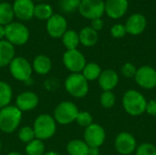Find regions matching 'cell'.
<instances>
[{"instance_id": "cell-13", "label": "cell", "mask_w": 156, "mask_h": 155, "mask_svg": "<svg viewBox=\"0 0 156 155\" xmlns=\"http://www.w3.org/2000/svg\"><path fill=\"white\" fill-rule=\"evenodd\" d=\"M68 24L64 16L59 14L52 15L47 20V31L52 37H61L67 31Z\"/></svg>"}, {"instance_id": "cell-20", "label": "cell", "mask_w": 156, "mask_h": 155, "mask_svg": "<svg viewBox=\"0 0 156 155\" xmlns=\"http://www.w3.org/2000/svg\"><path fill=\"white\" fill-rule=\"evenodd\" d=\"M79 37H80V42L85 47L94 46L99 39L98 32L93 28H91L90 26H86L82 28L79 34Z\"/></svg>"}, {"instance_id": "cell-19", "label": "cell", "mask_w": 156, "mask_h": 155, "mask_svg": "<svg viewBox=\"0 0 156 155\" xmlns=\"http://www.w3.org/2000/svg\"><path fill=\"white\" fill-rule=\"evenodd\" d=\"M14 56V46L7 40H0V67H5L10 64Z\"/></svg>"}, {"instance_id": "cell-25", "label": "cell", "mask_w": 156, "mask_h": 155, "mask_svg": "<svg viewBox=\"0 0 156 155\" xmlns=\"http://www.w3.org/2000/svg\"><path fill=\"white\" fill-rule=\"evenodd\" d=\"M101 74V67L96 63H89L86 64L82 70V75L87 80H95L99 79Z\"/></svg>"}, {"instance_id": "cell-6", "label": "cell", "mask_w": 156, "mask_h": 155, "mask_svg": "<svg viewBox=\"0 0 156 155\" xmlns=\"http://www.w3.org/2000/svg\"><path fill=\"white\" fill-rule=\"evenodd\" d=\"M79 11L88 19L101 18L105 13V2L103 0H81Z\"/></svg>"}, {"instance_id": "cell-31", "label": "cell", "mask_w": 156, "mask_h": 155, "mask_svg": "<svg viewBox=\"0 0 156 155\" xmlns=\"http://www.w3.org/2000/svg\"><path fill=\"white\" fill-rule=\"evenodd\" d=\"M136 155H156V147L148 143H142L136 148Z\"/></svg>"}, {"instance_id": "cell-32", "label": "cell", "mask_w": 156, "mask_h": 155, "mask_svg": "<svg viewBox=\"0 0 156 155\" xmlns=\"http://www.w3.org/2000/svg\"><path fill=\"white\" fill-rule=\"evenodd\" d=\"M18 137L24 143H30L31 141L34 140L36 136L33 129H31L30 127H24L19 131Z\"/></svg>"}, {"instance_id": "cell-30", "label": "cell", "mask_w": 156, "mask_h": 155, "mask_svg": "<svg viewBox=\"0 0 156 155\" xmlns=\"http://www.w3.org/2000/svg\"><path fill=\"white\" fill-rule=\"evenodd\" d=\"M115 95L113 92H112V90L110 91H104L100 99L101 104L102 105V107L106 108V109H110L112 107L114 106L115 104Z\"/></svg>"}, {"instance_id": "cell-28", "label": "cell", "mask_w": 156, "mask_h": 155, "mask_svg": "<svg viewBox=\"0 0 156 155\" xmlns=\"http://www.w3.org/2000/svg\"><path fill=\"white\" fill-rule=\"evenodd\" d=\"M45 151L44 143L41 140H33L30 143H28L26 152L27 155H43Z\"/></svg>"}, {"instance_id": "cell-10", "label": "cell", "mask_w": 156, "mask_h": 155, "mask_svg": "<svg viewBox=\"0 0 156 155\" xmlns=\"http://www.w3.org/2000/svg\"><path fill=\"white\" fill-rule=\"evenodd\" d=\"M63 63L73 73H79L86 66V59L81 52L77 49L68 50L63 55Z\"/></svg>"}, {"instance_id": "cell-41", "label": "cell", "mask_w": 156, "mask_h": 155, "mask_svg": "<svg viewBox=\"0 0 156 155\" xmlns=\"http://www.w3.org/2000/svg\"><path fill=\"white\" fill-rule=\"evenodd\" d=\"M7 155H21L20 153H10L9 154Z\"/></svg>"}, {"instance_id": "cell-5", "label": "cell", "mask_w": 156, "mask_h": 155, "mask_svg": "<svg viewBox=\"0 0 156 155\" xmlns=\"http://www.w3.org/2000/svg\"><path fill=\"white\" fill-rule=\"evenodd\" d=\"M66 90L76 98H82L89 91L88 80L80 73H73L66 79Z\"/></svg>"}, {"instance_id": "cell-4", "label": "cell", "mask_w": 156, "mask_h": 155, "mask_svg": "<svg viewBox=\"0 0 156 155\" xmlns=\"http://www.w3.org/2000/svg\"><path fill=\"white\" fill-rule=\"evenodd\" d=\"M35 136L38 140H46L53 136L56 132V124L53 118L48 114L40 115L34 123Z\"/></svg>"}, {"instance_id": "cell-33", "label": "cell", "mask_w": 156, "mask_h": 155, "mask_svg": "<svg viewBox=\"0 0 156 155\" xmlns=\"http://www.w3.org/2000/svg\"><path fill=\"white\" fill-rule=\"evenodd\" d=\"M76 121H77L79 125L87 128V127H89L90 125L92 124V116L87 111L79 112Z\"/></svg>"}, {"instance_id": "cell-39", "label": "cell", "mask_w": 156, "mask_h": 155, "mask_svg": "<svg viewBox=\"0 0 156 155\" xmlns=\"http://www.w3.org/2000/svg\"><path fill=\"white\" fill-rule=\"evenodd\" d=\"M5 26L0 25V39H2L5 37Z\"/></svg>"}, {"instance_id": "cell-7", "label": "cell", "mask_w": 156, "mask_h": 155, "mask_svg": "<svg viewBox=\"0 0 156 155\" xmlns=\"http://www.w3.org/2000/svg\"><path fill=\"white\" fill-rule=\"evenodd\" d=\"M77 106L70 101L61 102L55 110L54 115L56 121L60 124H69L76 121L79 114Z\"/></svg>"}, {"instance_id": "cell-11", "label": "cell", "mask_w": 156, "mask_h": 155, "mask_svg": "<svg viewBox=\"0 0 156 155\" xmlns=\"http://www.w3.org/2000/svg\"><path fill=\"white\" fill-rule=\"evenodd\" d=\"M116 151L122 155L132 154L137 148L135 138L127 132L119 133L114 142Z\"/></svg>"}, {"instance_id": "cell-15", "label": "cell", "mask_w": 156, "mask_h": 155, "mask_svg": "<svg viewBox=\"0 0 156 155\" xmlns=\"http://www.w3.org/2000/svg\"><path fill=\"white\" fill-rule=\"evenodd\" d=\"M129 7L128 0H107L105 2V13L113 19L122 17Z\"/></svg>"}, {"instance_id": "cell-18", "label": "cell", "mask_w": 156, "mask_h": 155, "mask_svg": "<svg viewBox=\"0 0 156 155\" xmlns=\"http://www.w3.org/2000/svg\"><path fill=\"white\" fill-rule=\"evenodd\" d=\"M38 103L37 96L30 91L21 93L16 99V108L19 111H30L37 107Z\"/></svg>"}, {"instance_id": "cell-42", "label": "cell", "mask_w": 156, "mask_h": 155, "mask_svg": "<svg viewBox=\"0 0 156 155\" xmlns=\"http://www.w3.org/2000/svg\"><path fill=\"white\" fill-rule=\"evenodd\" d=\"M0 150H1V143H0Z\"/></svg>"}, {"instance_id": "cell-1", "label": "cell", "mask_w": 156, "mask_h": 155, "mask_svg": "<svg viewBox=\"0 0 156 155\" xmlns=\"http://www.w3.org/2000/svg\"><path fill=\"white\" fill-rule=\"evenodd\" d=\"M147 101L143 94L135 90H127L122 98V106L125 111L132 116H139L145 112Z\"/></svg>"}, {"instance_id": "cell-12", "label": "cell", "mask_w": 156, "mask_h": 155, "mask_svg": "<svg viewBox=\"0 0 156 155\" xmlns=\"http://www.w3.org/2000/svg\"><path fill=\"white\" fill-rule=\"evenodd\" d=\"M105 131L104 129L96 123H92L86 128L84 132V140L89 147H100L105 141Z\"/></svg>"}, {"instance_id": "cell-14", "label": "cell", "mask_w": 156, "mask_h": 155, "mask_svg": "<svg viewBox=\"0 0 156 155\" xmlns=\"http://www.w3.org/2000/svg\"><path fill=\"white\" fill-rule=\"evenodd\" d=\"M15 16L20 20H29L34 16L35 5L32 0H15L13 4Z\"/></svg>"}, {"instance_id": "cell-29", "label": "cell", "mask_w": 156, "mask_h": 155, "mask_svg": "<svg viewBox=\"0 0 156 155\" xmlns=\"http://www.w3.org/2000/svg\"><path fill=\"white\" fill-rule=\"evenodd\" d=\"M81 0H60L59 5L63 12L72 13L76 9H79Z\"/></svg>"}, {"instance_id": "cell-40", "label": "cell", "mask_w": 156, "mask_h": 155, "mask_svg": "<svg viewBox=\"0 0 156 155\" xmlns=\"http://www.w3.org/2000/svg\"><path fill=\"white\" fill-rule=\"evenodd\" d=\"M43 155H59L58 153H54V152H50V153H46V154H43Z\"/></svg>"}, {"instance_id": "cell-16", "label": "cell", "mask_w": 156, "mask_h": 155, "mask_svg": "<svg viewBox=\"0 0 156 155\" xmlns=\"http://www.w3.org/2000/svg\"><path fill=\"white\" fill-rule=\"evenodd\" d=\"M146 25L147 21L144 16L142 14H133L130 16L124 26L126 27L127 33L133 36H137L144 31Z\"/></svg>"}, {"instance_id": "cell-34", "label": "cell", "mask_w": 156, "mask_h": 155, "mask_svg": "<svg viewBox=\"0 0 156 155\" xmlns=\"http://www.w3.org/2000/svg\"><path fill=\"white\" fill-rule=\"evenodd\" d=\"M111 34L113 37L115 38H121L123 37L126 34V27L122 24H115L112 28H111Z\"/></svg>"}, {"instance_id": "cell-26", "label": "cell", "mask_w": 156, "mask_h": 155, "mask_svg": "<svg viewBox=\"0 0 156 155\" xmlns=\"http://www.w3.org/2000/svg\"><path fill=\"white\" fill-rule=\"evenodd\" d=\"M53 15V9L48 4H39L35 5L34 16L39 20H48Z\"/></svg>"}, {"instance_id": "cell-36", "label": "cell", "mask_w": 156, "mask_h": 155, "mask_svg": "<svg viewBox=\"0 0 156 155\" xmlns=\"http://www.w3.org/2000/svg\"><path fill=\"white\" fill-rule=\"evenodd\" d=\"M145 112H147L151 116H156V100H152L147 102Z\"/></svg>"}, {"instance_id": "cell-2", "label": "cell", "mask_w": 156, "mask_h": 155, "mask_svg": "<svg viewBox=\"0 0 156 155\" xmlns=\"http://www.w3.org/2000/svg\"><path fill=\"white\" fill-rule=\"evenodd\" d=\"M21 120V111L14 106H6L0 111V130L10 133L18 126Z\"/></svg>"}, {"instance_id": "cell-24", "label": "cell", "mask_w": 156, "mask_h": 155, "mask_svg": "<svg viewBox=\"0 0 156 155\" xmlns=\"http://www.w3.org/2000/svg\"><path fill=\"white\" fill-rule=\"evenodd\" d=\"M62 42L68 50L76 49L80 44L79 34L74 30H68L62 36Z\"/></svg>"}, {"instance_id": "cell-38", "label": "cell", "mask_w": 156, "mask_h": 155, "mask_svg": "<svg viewBox=\"0 0 156 155\" xmlns=\"http://www.w3.org/2000/svg\"><path fill=\"white\" fill-rule=\"evenodd\" d=\"M88 155H100V150L98 147H89Z\"/></svg>"}, {"instance_id": "cell-37", "label": "cell", "mask_w": 156, "mask_h": 155, "mask_svg": "<svg viewBox=\"0 0 156 155\" xmlns=\"http://www.w3.org/2000/svg\"><path fill=\"white\" fill-rule=\"evenodd\" d=\"M103 25H104V23H103V20L101 18H95V19L91 20V26L90 27L96 31H99V30L102 29Z\"/></svg>"}, {"instance_id": "cell-35", "label": "cell", "mask_w": 156, "mask_h": 155, "mask_svg": "<svg viewBox=\"0 0 156 155\" xmlns=\"http://www.w3.org/2000/svg\"><path fill=\"white\" fill-rule=\"evenodd\" d=\"M136 71H137V69L135 68V66L132 63H129V62L125 63L122 67V74L125 78H134Z\"/></svg>"}, {"instance_id": "cell-22", "label": "cell", "mask_w": 156, "mask_h": 155, "mask_svg": "<svg viewBox=\"0 0 156 155\" xmlns=\"http://www.w3.org/2000/svg\"><path fill=\"white\" fill-rule=\"evenodd\" d=\"M67 150L69 155H88L89 146L83 141L73 140L69 143Z\"/></svg>"}, {"instance_id": "cell-23", "label": "cell", "mask_w": 156, "mask_h": 155, "mask_svg": "<svg viewBox=\"0 0 156 155\" xmlns=\"http://www.w3.org/2000/svg\"><path fill=\"white\" fill-rule=\"evenodd\" d=\"M14 16L13 6L9 3H0V25L5 26L12 23Z\"/></svg>"}, {"instance_id": "cell-17", "label": "cell", "mask_w": 156, "mask_h": 155, "mask_svg": "<svg viewBox=\"0 0 156 155\" xmlns=\"http://www.w3.org/2000/svg\"><path fill=\"white\" fill-rule=\"evenodd\" d=\"M119 81L118 74L112 69H106L99 77L100 87L104 91H110L116 87Z\"/></svg>"}, {"instance_id": "cell-27", "label": "cell", "mask_w": 156, "mask_h": 155, "mask_svg": "<svg viewBox=\"0 0 156 155\" xmlns=\"http://www.w3.org/2000/svg\"><path fill=\"white\" fill-rule=\"evenodd\" d=\"M12 98V90L8 84L0 81V108H5L10 102Z\"/></svg>"}, {"instance_id": "cell-21", "label": "cell", "mask_w": 156, "mask_h": 155, "mask_svg": "<svg viewBox=\"0 0 156 155\" xmlns=\"http://www.w3.org/2000/svg\"><path fill=\"white\" fill-rule=\"evenodd\" d=\"M33 68L35 71L40 75L47 74L51 69V61L47 56L39 55L35 58L33 62Z\"/></svg>"}, {"instance_id": "cell-8", "label": "cell", "mask_w": 156, "mask_h": 155, "mask_svg": "<svg viewBox=\"0 0 156 155\" xmlns=\"http://www.w3.org/2000/svg\"><path fill=\"white\" fill-rule=\"evenodd\" d=\"M10 72L15 79L21 81H26L29 79L32 73V69L29 62L25 58L17 57L14 58L10 62Z\"/></svg>"}, {"instance_id": "cell-9", "label": "cell", "mask_w": 156, "mask_h": 155, "mask_svg": "<svg viewBox=\"0 0 156 155\" xmlns=\"http://www.w3.org/2000/svg\"><path fill=\"white\" fill-rule=\"evenodd\" d=\"M136 83L146 90H152L156 87V70L150 66L140 67L135 74Z\"/></svg>"}, {"instance_id": "cell-3", "label": "cell", "mask_w": 156, "mask_h": 155, "mask_svg": "<svg viewBox=\"0 0 156 155\" xmlns=\"http://www.w3.org/2000/svg\"><path fill=\"white\" fill-rule=\"evenodd\" d=\"M5 37L7 41L14 45H24L29 37V30L19 22H12L5 26Z\"/></svg>"}]
</instances>
